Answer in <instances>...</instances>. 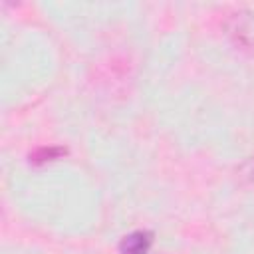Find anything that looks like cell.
I'll use <instances>...</instances> for the list:
<instances>
[{
	"label": "cell",
	"mask_w": 254,
	"mask_h": 254,
	"mask_svg": "<svg viewBox=\"0 0 254 254\" xmlns=\"http://www.w3.org/2000/svg\"><path fill=\"white\" fill-rule=\"evenodd\" d=\"M226 34L240 50H254V14L238 10L226 20Z\"/></svg>",
	"instance_id": "cell-1"
},
{
	"label": "cell",
	"mask_w": 254,
	"mask_h": 254,
	"mask_svg": "<svg viewBox=\"0 0 254 254\" xmlns=\"http://www.w3.org/2000/svg\"><path fill=\"white\" fill-rule=\"evenodd\" d=\"M119 248L123 254H147L151 248V234L143 232V230L131 232L121 240Z\"/></svg>",
	"instance_id": "cell-2"
},
{
	"label": "cell",
	"mask_w": 254,
	"mask_h": 254,
	"mask_svg": "<svg viewBox=\"0 0 254 254\" xmlns=\"http://www.w3.org/2000/svg\"><path fill=\"white\" fill-rule=\"evenodd\" d=\"M62 153H64V151H62L60 147H50V149L42 147V149H38V151L32 155V161H36V163H46V161L58 159V155H62Z\"/></svg>",
	"instance_id": "cell-3"
},
{
	"label": "cell",
	"mask_w": 254,
	"mask_h": 254,
	"mask_svg": "<svg viewBox=\"0 0 254 254\" xmlns=\"http://www.w3.org/2000/svg\"><path fill=\"white\" fill-rule=\"evenodd\" d=\"M244 173H246V177H248L250 181H254V157L244 165Z\"/></svg>",
	"instance_id": "cell-4"
}]
</instances>
